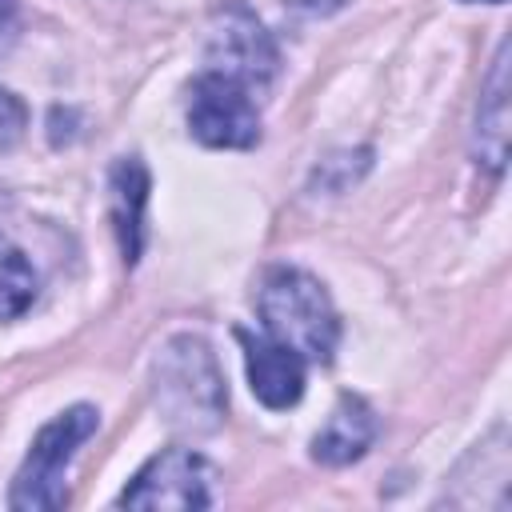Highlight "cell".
<instances>
[{"mask_svg": "<svg viewBox=\"0 0 512 512\" xmlns=\"http://www.w3.org/2000/svg\"><path fill=\"white\" fill-rule=\"evenodd\" d=\"M484 4H500V0H484Z\"/></svg>", "mask_w": 512, "mask_h": 512, "instance_id": "cell-14", "label": "cell"}, {"mask_svg": "<svg viewBox=\"0 0 512 512\" xmlns=\"http://www.w3.org/2000/svg\"><path fill=\"white\" fill-rule=\"evenodd\" d=\"M32 300H36V272L28 256L16 244L0 240V320L20 316Z\"/></svg>", "mask_w": 512, "mask_h": 512, "instance_id": "cell-11", "label": "cell"}, {"mask_svg": "<svg viewBox=\"0 0 512 512\" xmlns=\"http://www.w3.org/2000/svg\"><path fill=\"white\" fill-rule=\"evenodd\" d=\"M296 8H304V12H316V16H324V12H336L344 0H292Z\"/></svg>", "mask_w": 512, "mask_h": 512, "instance_id": "cell-13", "label": "cell"}, {"mask_svg": "<svg viewBox=\"0 0 512 512\" xmlns=\"http://www.w3.org/2000/svg\"><path fill=\"white\" fill-rule=\"evenodd\" d=\"M188 128L208 148H252L260 140V112L252 104V88L220 72L196 76Z\"/></svg>", "mask_w": 512, "mask_h": 512, "instance_id": "cell-4", "label": "cell"}, {"mask_svg": "<svg viewBox=\"0 0 512 512\" xmlns=\"http://www.w3.org/2000/svg\"><path fill=\"white\" fill-rule=\"evenodd\" d=\"M208 72L232 76L244 88H264L276 72V44L244 4H224L208 44Z\"/></svg>", "mask_w": 512, "mask_h": 512, "instance_id": "cell-6", "label": "cell"}, {"mask_svg": "<svg viewBox=\"0 0 512 512\" xmlns=\"http://www.w3.org/2000/svg\"><path fill=\"white\" fill-rule=\"evenodd\" d=\"M236 340L244 344V360H248V380L260 404L268 408H292L304 392V356L292 352L288 344L272 340L268 332H248L240 328Z\"/></svg>", "mask_w": 512, "mask_h": 512, "instance_id": "cell-7", "label": "cell"}, {"mask_svg": "<svg viewBox=\"0 0 512 512\" xmlns=\"http://www.w3.org/2000/svg\"><path fill=\"white\" fill-rule=\"evenodd\" d=\"M208 460L192 448H164L120 492V508H208Z\"/></svg>", "mask_w": 512, "mask_h": 512, "instance_id": "cell-5", "label": "cell"}, {"mask_svg": "<svg viewBox=\"0 0 512 512\" xmlns=\"http://www.w3.org/2000/svg\"><path fill=\"white\" fill-rule=\"evenodd\" d=\"M144 204H148V168L136 156L116 160V168H112V212H116V232H120V248H124L128 264H136V256H140Z\"/></svg>", "mask_w": 512, "mask_h": 512, "instance_id": "cell-9", "label": "cell"}, {"mask_svg": "<svg viewBox=\"0 0 512 512\" xmlns=\"http://www.w3.org/2000/svg\"><path fill=\"white\" fill-rule=\"evenodd\" d=\"M24 124H28V108H24V100L0 88V152L12 148V144L20 140Z\"/></svg>", "mask_w": 512, "mask_h": 512, "instance_id": "cell-12", "label": "cell"}, {"mask_svg": "<svg viewBox=\"0 0 512 512\" xmlns=\"http://www.w3.org/2000/svg\"><path fill=\"white\" fill-rule=\"evenodd\" d=\"M96 432V412L88 404H76L68 412H60L52 424H44L32 440V452L28 460L20 464L16 472V484H12V496L8 504L20 508V512H52V508H64V468L72 460V452Z\"/></svg>", "mask_w": 512, "mask_h": 512, "instance_id": "cell-3", "label": "cell"}, {"mask_svg": "<svg viewBox=\"0 0 512 512\" xmlns=\"http://www.w3.org/2000/svg\"><path fill=\"white\" fill-rule=\"evenodd\" d=\"M256 308L272 340L288 344L304 360H332L340 324L320 280L300 268H272L260 284Z\"/></svg>", "mask_w": 512, "mask_h": 512, "instance_id": "cell-1", "label": "cell"}, {"mask_svg": "<svg viewBox=\"0 0 512 512\" xmlns=\"http://www.w3.org/2000/svg\"><path fill=\"white\" fill-rule=\"evenodd\" d=\"M156 400L176 428L208 432L224 416V380L216 356L196 336H176L156 360Z\"/></svg>", "mask_w": 512, "mask_h": 512, "instance_id": "cell-2", "label": "cell"}, {"mask_svg": "<svg viewBox=\"0 0 512 512\" xmlns=\"http://www.w3.org/2000/svg\"><path fill=\"white\" fill-rule=\"evenodd\" d=\"M372 440H376V416H372V408H368L360 396L344 392L340 404L332 408L328 424L316 432V440H312V456H316L320 464L340 468V464L360 460V456L368 452Z\"/></svg>", "mask_w": 512, "mask_h": 512, "instance_id": "cell-8", "label": "cell"}, {"mask_svg": "<svg viewBox=\"0 0 512 512\" xmlns=\"http://www.w3.org/2000/svg\"><path fill=\"white\" fill-rule=\"evenodd\" d=\"M480 160L488 164V172L504 168L508 156V44H500L496 60H492V76L488 88L480 96Z\"/></svg>", "mask_w": 512, "mask_h": 512, "instance_id": "cell-10", "label": "cell"}]
</instances>
